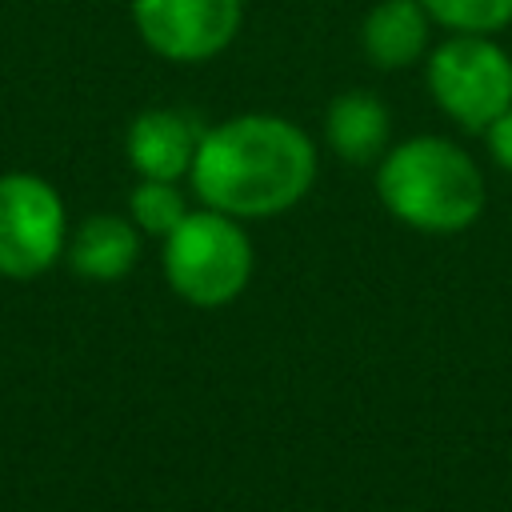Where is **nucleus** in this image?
<instances>
[{
  "mask_svg": "<svg viewBox=\"0 0 512 512\" xmlns=\"http://www.w3.org/2000/svg\"><path fill=\"white\" fill-rule=\"evenodd\" d=\"M388 132H392L388 104L360 88L340 92L324 112V140L348 164H368V160L384 156Z\"/></svg>",
  "mask_w": 512,
  "mask_h": 512,
  "instance_id": "1a4fd4ad",
  "label": "nucleus"
},
{
  "mask_svg": "<svg viewBox=\"0 0 512 512\" xmlns=\"http://www.w3.org/2000/svg\"><path fill=\"white\" fill-rule=\"evenodd\" d=\"M196 196L228 216H276L304 200L316 180L312 136L272 112H244L204 128L192 160Z\"/></svg>",
  "mask_w": 512,
  "mask_h": 512,
  "instance_id": "f257e3e1",
  "label": "nucleus"
},
{
  "mask_svg": "<svg viewBox=\"0 0 512 512\" xmlns=\"http://www.w3.org/2000/svg\"><path fill=\"white\" fill-rule=\"evenodd\" d=\"M64 200L36 172L0 176V276L28 280L56 264L64 248Z\"/></svg>",
  "mask_w": 512,
  "mask_h": 512,
  "instance_id": "39448f33",
  "label": "nucleus"
},
{
  "mask_svg": "<svg viewBox=\"0 0 512 512\" xmlns=\"http://www.w3.org/2000/svg\"><path fill=\"white\" fill-rule=\"evenodd\" d=\"M380 204L416 232H464L484 212V176L448 136H412L384 152Z\"/></svg>",
  "mask_w": 512,
  "mask_h": 512,
  "instance_id": "f03ea898",
  "label": "nucleus"
},
{
  "mask_svg": "<svg viewBox=\"0 0 512 512\" xmlns=\"http://www.w3.org/2000/svg\"><path fill=\"white\" fill-rule=\"evenodd\" d=\"M428 92L464 132H484L512 108V56L480 32H452L428 52Z\"/></svg>",
  "mask_w": 512,
  "mask_h": 512,
  "instance_id": "20e7f679",
  "label": "nucleus"
},
{
  "mask_svg": "<svg viewBox=\"0 0 512 512\" xmlns=\"http://www.w3.org/2000/svg\"><path fill=\"white\" fill-rule=\"evenodd\" d=\"M128 212H132V224L148 236H168L184 216H188V204L184 196L176 192V180H144L132 188L128 196Z\"/></svg>",
  "mask_w": 512,
  "mask_h": 512,
  "instance_id": "9b49d317",
  "label": "nucleus"
},
{
  "mask_svg": "<svg viewBox=\"0 0 512 512\" xmlns=\"http://www.w3.org/2000/svg\"><path fill=\"white\" fill-rule=\"evenodd\" d=\"M68 256H72V268L88 280H120L124 272H132L140 256L136 224H128L124 216H88Z\"/></svg>",
  "mask_w": 512,
  "mask_h": 512,
  "instance_id": "9d476101",
  "label": "nucleus"
},
{
  "mask_svg": "<svg viewBox=\"0 0 512 512\" xmlns=\"http://www.w3.org/2000/svg\"><path fill=\"white\" fill-rule=\"evenodd\" d=\"M428 32L432 16L420 0H376L360 20V48L376 68L396 72L428 56Z\"/></svg>",
  "mask_w": 512,
  "mask_h": 512,
  "instance_id": "6e6552de",
  "label": "nucleus"
},
{
  "mask_svg": "<svg viewBox=\"0 0 512 512\" xmlns=\"http://www.w3.org/2000/svg\"><path fill=\"white\" fill-rule=\"evenodd\" d=\"M200 136V120L184 108H148L128 124L124 152L144 180H180L192 172Z\"/></svg>",
  "mask_w": 512,
  "mask_h": 512,
  "instance_id": "0eeeda50",
  "label": "nucleus"
},
{
  "mask_svg": "<svg viewBox=\"0 0 512 512\" xmlns=\"http://www.w3.org/2000/svg\"><path fill=\"white\" fill-rule=\"evenodd\" d=\"M484 136H488L492 160H496L504 172H512V108H504V112L484 128Z\"/></svg>",
  "mask_w": 512,
  "mask_h": 512,
  "instance_id": "ddd939ff",
  "label": "nucleus"
},
{
  "mask_svg": "<svg viewBox=\"0 0 512 512\" xmlns=\"http://www.w3.org/2000/svg\"><path fill=\"white\" fill-rule=\"evenodd\" d=\"M164 276L188 304H228L252 276V240L228 212H188L164 236Z\"/></svg>",
  "mask_w": 512,
  "mask_h": 512,
  "instance_id": "7ed1b4c3",
  "label": "nucleus"
},
{
  "mask_svg": "<svg viewBox=\"0 0 512 512\" xmlns=\"http://www.w3.org/2000/svg\"><path fill=\"white\" fill-rule=\"evenodd\" d=\"M432 24L448 32H480L496 36L512 24V0H420Z\"/></svg>",
  "mask_w": 512,
  "mask_h": 512,
  "instance_id": "f8f14e48",
  "label": "nucleus"
},
{
  "mask_svg": "<svg viewBox=\"0 0 512 512\" xmlns=\"http://www.w3.org/2000/svg\"><path fill=\"white\" fill-rule=\"evenodd\" d=\"M128 12L144 48L172 64L220 56L244 24V0H128Z\"/></svg>",
  "mask_w": 512,
  "mask_h": 512,
  "instance_id": "423d86ee",
  "label": "nucleus"
}]
</instances>
